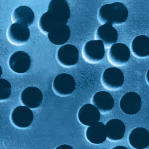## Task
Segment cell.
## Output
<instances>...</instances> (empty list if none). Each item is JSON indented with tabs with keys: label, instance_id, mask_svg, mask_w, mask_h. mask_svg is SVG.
I'll use <instances>...</instances> for the list:
<instances>
[{
	"label": "cell",
	"instance_id": "cell-17",
	"mask_svg": "<svg viewBox=\"0 0 149 149\" xmlns=\"http://www.w3.org/2000/svg\"><path fill=\"white\" fill-rule=\"evenodd\" d=\"M71 31L67 24L58 25L49 32L48 37L51 42L60 45L66 43L71 36Z\"/></svg>",
	"mask_w": 149,
	"mask_h": 149
},
{
	"label": "cell",
	"instance_id": "cell-7",
	"mask_svg": "<svg viewBox=\"0 0 149 149\" xmlns=\"http://www.w3.org/2000/svg\"><path fill=\"white\" fill-rule=\"evenodd\" d=\"M120 105L121 110L125 113L128 115L136 114L141 109V97L136 92H127L121 97Z\"/></svg>",
	"mask_w": 149,
	"mask_h": 149
},
{
	"label": "cell",
	"instance_id": "cell-24",
	"mask_svg": "<svg viewBox=\"0 0 149 149\" xmlns=\"http://www.w3.org/2000/svg\"><path fill=\"white\" fill-rule=\"evenodd\" d=\"M56 149H73L72 147L68 145H63L58 146Z\"/></svg>",
	"mask_w": 149,
	"mask_h": 149
},
{
	"label": "cell",
	"instance_id": "cell-11",
	"mask_svg": "<svg viewBox=\"0 0 149 149\" xmlns=\"http://www.w3.org/2000/svg\"><path fill=\"white\" fill-rule=\"evenodd\" d=\"M30 31L27 26L23 23L15 22L8 29V39L13 43L20 44L24 43L29 40Z\"/></svg>",
	"mask_w": 149,
	"mask_h": 149
},
{
	"label": "cell",
	"instance_id": "cell-2",
	"mask_svg": "<svg viewBox=\"0 0 149 149\" xmlns=\"http://www.w3.org/2000/svg\"><path fill=\"white\" fill-rule=\"evenodd\" d=\"M47 13L57 25L66 24L71 16L69 6L66 0H52L49 3Z\"/></svg>",
	"mask_w": 149,
	"mask_h": 149
},
{
	"label": "cell",
	"instance_id": "cell-23",
	"mask_svg": "<svg viewBox=\"0 0 149 149\" xmlns=\"http://www.w3.org/2000/svg\"><path fill=\"white\" fill-rule=\"evenodd\" d=\"M11 86L8 80L0 79V99L6 100L10 97L11 94Z\"/></svg>",
	"mask_w": 149,
	"mask_h": 149
},
{
	"label": "cell",
	"instance_id": "cell-19",
	"mask_svg": "<svg viewBox=\"0 0 149 149\" xmlns=\"http://www.w3.org/2000/svg\"><path fill=\"white\" fill-rule=\"evenodd\" d=\"M93 105L102 113L110 111L114 107V99L110 93L106 91L97 92L92 99Z\"/></svg>",
	"mask_w": 149,
	"mask_h": 149
},
{
	"label": "cell",
	"instance_id": "cell-22",
	"mask_svg": "<svg viewBox=\"0 0 149 149\" xmlns=\"http://www.w3.org/2000/svg\"><path fill=\"white\" fill-rule=\"evenodd\" d=\"M39 25L44 31L49 32L58 25L56 24L51 19L47 12L41 17L39 20Z\"/></svg>",
	"mask_w": 149,
	"mask_h": 149
},
{
	"label": "cell",
	"instance_id": "cell-13",
	"mask_svg": "<svg viewBox=\"0 0 149 149\" xmlns=\"http://www.w3.org/2000/svg\"><path fill=\"white\" fill-rule=\"evenodd\" d=\"M43 96L40 89L35 87H27L22 92L21 101L24 105L30 109L40 107L42 103Z\"/></svg>",
	"mask_w": 149,
	"mask_h": 149
},
{
	"label": "cell",
	"instance_id": "cell-1",
	"mask_svg": "<svg viewBox=\"0 0 149 149\" xmlns=\"http://www.w3.org/2000/svg\"><path fill=\"white\" fill-rule=\"evenodd\" d=\"M127 8L122 3L115 2L102 6L98 13V20L101 24L107 23L113 25L125 23L128 18Z\"/></svg>",
	"mask_w": 149,
	"mask_h": 149
},
{
	"label": "cell",
	"instance_id": "cell-18",
	"mask_svg": "<svg viewBox=\"0 0 149 149\" xmlns=\"http://www.w3.org/2000/svg\"><path fill=\"white\" fill-rule=\"evenodd\" d=\"M86 137L89 141L95 144L103 143L107 137L105 125L97 122L90 126L86 130Z\"/></svg>",
	"mask_w": 149,
	"mask_h": 149
},
{
	"label": "cell",
	"instance_id": "cell-4",
	"mask_svg": "<svg viewBox=\"0 0 149 149\" xmlns=\"http://www.w3.org/2000/svg\"><path fill=\"white\" fill-rule=\"evenodd\" d=\"M124 81L123 72L116 68H110L104 72L102 77V85L110 90H117L122 86Z\"/></svg>",
	"mask_w": 149,
	"mask_h": 149
},
{
	"label": "cell",
	"instance_id": "cell-14",
	"mask_svg": "<svg viewBox=\"0 0 149 149\" xmlns=\"http://www.w3.org/2000/svg\"><path fill=\"white\" fill-rule=\"evenodd\" d=\"M95 37L97 39L102 40L108 48L117 42L118 34L112 24L107 23L97 29Z\"/></svg>",
	"mask_w": 149,
	"mask_h": 149
},
{
	"label": "cell",
	"instance_id": "cell-3",
	"mask_svg": "<svg viewBox=\"0 0 149 149\" xmlns=\"http://www.w3.org/2000/svg\"><path fill=\"white\" fill-rule=\"evenodd\" d=\"M105 47L100 40L89 41L85 44L83 50V56L87 62L95 64L102 61L105 56Z\"/></svg>",
	"mask_w": 149,
	"mask_h": 149
},
{
	"label": "cell",
	"instance_id": "cell-5",
	"mask_svg": "<svg viewBox=\"0 0 149 149\" xmlns=\"http://www.w3.org/2000/svg\"><path fill=\"white\" fill-rule=\"evenodd\" d=\"M131 52L127 46L124 44H113L108 52L109 62L113 65L124 66L129 61Z\"/></svg>",
	"mask_w": 149,
	"mask_h": 149
},
{
	"label": "cell",
	"instance_id": "cell-15",
	"mask_svg": "<svg viewBox=\"0 0 149 149\" xmlns=\"http://www.w3.org/2000/svg\"><path fill=\"white\" fill-rule=\"evenodd\" d=\"M149 132L146 128H135L130 133L128 138L130 145L136 149L146 148L149 145Z\"/></svg>",
	"mask_w": 149,
	"mask_h": 149
},
{
	"label": "cell",
	"instance_id": "cell-26",
	"mask_svg": "<svg viewBox=\"0 0 149 149\" xmlns=\"http://www.w3.org/2000/svg\"><path fill=\"white\" fill-rule=\"evenodd\" d=\"M1 74H2V70H1Z\"/></svg>",
	"mask_w": 149,
	"mask_h": 149
},
{
	"label": "cell",
	"instance_id": "cell-16",
	"mask_svg": "<svg viewBox=\"0 0 149 149\" xmlns=\"http://www.w3.org/2000/svg\"><path fill=\"white\" fill-rule=\"evenodd\" d=\"M107 137L112 141L122 139L126 131V127L120 120L113 119L108 121L105 125Z\"/></svg>",
	"mask_w": 149,
	"mask_h": 149
},
{
	"label": "cell",
	"instance_id": "cell-21",
	"mask_svg": "<svg viewBox=\"0 0 149 149\" xmlns=\"http://www.w3.org/2000/svg\"><path fill=\"white\" fill-rule=\"evenodd\" d=\"M35 14L31 8L26 6H20L15 10L13 14V21L23 23L30 26L35 20Z\"/></svg>",
	"mask_w": 149,
	"mask_h": 149
},
{
	"label": "cell",
	"instance_id": "cell-25",
	"mask_svg": "<svg viewBox=\"0 0 149 149\" xmlns=\"http://www.w3.org/2000/svg\"><path fill=\"white\" fill-rule=\"evenodd\" d=\"M113 149H127L126 148V147L121 146H116V147H114Z\"/></svg>",
	"mask_w": 149,
	"mask_h": 149
},
{
	"label": "cell",
	"instance_id": "cell-9",
	"mask_svg": "<svg viewBox=\"0 0 149 149\" xmlns=\"http://www.w3.org/2000/svg\"><path fill=\"white\" fill-rule=\"evenodd\" d=\"M79 56L77 48L71 44L62 46L57 53L58 61L65 66L70 67L76 65L78 61Z\"/></svg>",
	"mask_w": 149,
	"mask_h": 149
},
{
	"label": "cell",
	"instance_id": "cell-20",
	"mask_svg": "<svg viewBox=\"0 0 149 149\" xmlns=\"http://www.w3.org/2000/svg\"><path fill=\"white\" fill-rule=\"evenodd\" d=\"M132 52L138 58H144L149 55V38L145 35L135 38L131 44Z\"/></svg>",
	"mask_w": 149,
	"mask_h": 149
},
{
	"label": "cell",
	"instance_id": "cell-6",
	"mask_svg": "<svg viewBox=\"0 0 149 149\" xmlns=\"http://www.w3.org/2000/svg\"><path fill=\"white\" fill-rule=\"evenodd\" d=\"M76 83L74 78L71 75L61 73L54 78L53 86L55 91L60 95H71L76 88Z\"/></svg>",
	"mask_w": 149,
	"mask_h": 149
},
{
	"label": "cell",
	"instance_id": "cell-12",
	"mask_svg": "<svg viewBox=\"0 0 149 149\" xmlns=\"http://www.w3.org/2000/svg\"><path fill=\"white\" fill-rule=\"evenodd\" d=\"M78 117L82 124L90 126L98 122L100 119L101 114L99 109L95 105L87 104L80 108Z\"/></svg>",
	"mask_w": 149,
	"mask_h": 149
},
{
	"label": "cell",
	"instance_id": "cell-10",
	"mask_svg": "<svg viewBox=\"0 0 149 149\" xmlns=\"http://www.w3.org/2000/svg\"><path fill=\"white\" fill-rule=\"evenodd\" d=\"M12 121L15 125L20 128H26L32 124L33 114L30 108L19 106L14 109L11 115Z\"/></svg>",
	"mask_w": 149,
	"mask_h": 149
},
{
	"label": "cell",
	"instance_id": "cell-8",
	"mask_svg": "<svg viewBox=\"0 0 149 149\" xmlns=\"http://www.w3.org/2000/svg\"><path fill=\"white\" fill-rule=\"evenodd\" d=\"M31 60L28 54L23 51L14 53L10 58V67L15 72L23 73L30 68Z\"/></svg>",
	"mask_w": 149,
	"mask_h": 149
}]
</instances>
